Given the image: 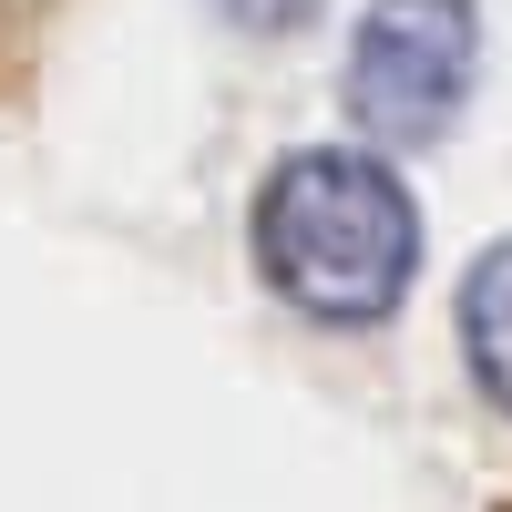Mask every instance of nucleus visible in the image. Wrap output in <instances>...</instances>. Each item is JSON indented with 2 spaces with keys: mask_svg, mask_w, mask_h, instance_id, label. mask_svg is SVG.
Here are the masks:
<instances>
[{
  "mask_svg": "<svg viewBox=\"0 0 512 512\" xmlns=\"http://www.w3.org/2000/svg\"><path fill=\"white\" fill-rule=\"evenodd\" d=\"M502 512H512V502H502Z\"/></svg>",
  "mask_w": 512,
  "mask_h": 512,
  "instance_id": "5",
  "label": "nucleus"
},
{
  "mask_svg": "<svg viewBox=\"0 0 512 512\" xmlns=\"http://www.w3.org/2000/svg\"><path fill=\"white\" fill-rule=\"evenodd\" d=\"M256 267L287 308L328 328H369L410 297L420 267V205L379 154H287L256 195Z\"/></svg>",
  "mask_w": 512,
  "mask_h": 512,
  "instance_id": "1",
  "label": "nucleus"
},
{
  "mask_svg": "<svg viewBox=\"0 0 512 512\" xmlns=\"http://www.w3.org/2000/svg\"><path fill=\"white\" fill-rule=\"evenodd\" d=\"M461 349H472V379L512 410V246H482L461 277Z\"/></svg>",
  "mask_w": 512,
  "mask_h": 512,
  "instance_id": "3",
  "label": "nucleus"
},
{
  "mask_svg": "<svg viewBox=\"0 0 512 512\" xmlns=\"http://www.w3.org/2000/svg\"><path fill=\"white\" fill-rule=\"evenodd\" d=\"M216 11H226V21H246V31H297L318 0H216Z\"/></svg>",
  "mask_w": 512,
  "mask_h": 512,
  "instance_id": "4",
  "label": "nucleus"
},
{
  "mask_svg": "<svg viewBox=\"0 0 512 512\" xmlns=\"http://www.w3.org/2000/svg\"><path fill=\"white\" fill-rule=\"evenodd\" d=\"M472 72H482L472 0H379L349 41V113L379 144H431L472 103Z\"/></svg>",
  "mask_w": 512,
  "mask_h": 512,
  "instance_id": "2",
  "label": "nucleus"
}]
</instances>
